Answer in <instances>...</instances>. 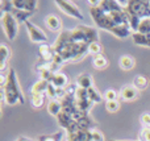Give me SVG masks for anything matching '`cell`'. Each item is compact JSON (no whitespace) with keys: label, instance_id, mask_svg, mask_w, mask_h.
Listing matches in <instances>:
<instances>
[{"label":"cell","instance_id":"1","mask_svg":"<svg viewBox=\"0 0 150 141\" xmlns=\"http://www.w3.org/2000/svg\"><path fill=\"white\" fill-rule=\"evenodd\" d=\"M88 46L87 44H79V42H66L55 40L54 52L63 60V62H76L82 60L86 54H88Z\"/></svg>","mask_w":150,"mask_h":141},{"label":"cell","instance_id":"2","mask_svg":"<svg viewBox=\"0 0 150 141\" xmlns=\"http://www.w3.org/2000/svg\"><path fill=\"white\" fill-rule=\"evenodd\" d=\"M57 40L66 42H79V44L91 45L92 42L99 41V33L95 28H91L87 25H78L74 29L62 30L59 36L57 37Z\"/></svg>","mask_w":150,"mask_h":141},{"label":"cell","instance_id":"3","mask_svg":"<svg viewBox=\"0 0 150 141\" xmlns=\"http://www.w3.org/2000/svg\"><path fill=\"white\" fill-rule=\"evenodd\" d=\"M4 94H5V104L8 106H16L18 103L24 104L25 103V96H24L21 87L18 84L17 74L13 67H9L7 74V83L4 86Z\"/></svg>","mask_w":150,"mask_h":141},{"label":"cell","instance_id":"4","mask_svg":"<svg viewBox=\"0 0 150 141\" xmlns=\"http://www.w3.org/2000/svg\"><path fill=\"white\" fill-rule=\"evenodd\" d=\"M127 15L141 18L150 17V0H129L125 7Z\"/></svg>","mask_w":150,"mask_h":141},{"label":"cell","instance_id":"5","mask_svg":"<svg viewBox=\"0 0 150 141\" xmlns=\"http://www.w3.org/2000/svg\"><path fill=\"white\" fill-rule=\"evenodd\" d=\"M1 25H3V30H4L7 38L9 41H13L18 32V23L16 21V18L11 13L1 15Z\"/></svg>","mask_w":150,"mask_h":141},{"label":"cell","instance_id":"6","mask_svg":"<svg viewBox=\"0 0 150 141\" xmlns=\"http://www.w3.org/2000/svg\"><path fill=\"white\" fill-rule=\"evenodd\" d=\"M55 4H57V7L59 8L65 15L76 18V20H80V21L84 20V16H83L82 11L79 9V7H78L75 3L70 1V0H57Z\"/></svg>","mask_w":150,"mask_h":141},{"label":"cell","instance_id":"7","mask_svg":"<svg viewBox=\"0 0 150 141\" xmlns=\"http://www.w3.org/2000/svg\"><path fill=\"white\" fill-rule=\"evenodd\" d=\"M25 28L28 30V34H29V38H30L32 42L34 44H47V36L41 28H38L37 25H34L33 23L30 21H26L25 24Z\"/></svg>","mask_w":150,"mask_h":141},{"label":"cell","instance_id":"8","mask_svg":"<svg viewBox=\"0 0 150 141\" xmlns=\"http://www.w3.org/2000/svg\"><path fill=\"white\" fill-rule=\"evenodd\" d=\"M138 96H140V91L133 84L122 86L121 90H120V98L125 102H133V100L138 99Z\"/></svg>","mask_w":150,"mask_h":141},{"label":"cell","instance_id":"9","mask_svg":"<svg viewBox=\"0 0 150 141\" xmlns=\"http://www.w3.org/2000/svg\"><path fill=\"white\" fill-rule=\"evenodd\" d=\"M12 4L16 9L26 11V12L34 13L38 7V1L37 0H12Z\"/></svg>","mask_w":150,"mask_h":141},{"label":"cell","instance_id":"10","mask_svg":"<svg viewBox=\"0 0 150 141\" xmlns=\"http://www.w3.org/2000/svg\"><path fill=\"white\" fill-rule=\"evenodd\" d=\"M61 103H62V112H66V113H69V115L74 116V113L78 111L75 95L67 94V95H66V98Z\"/></svg>","mask_w":150,"mask_h":141},{"label":"cell","instance_id":"11","mask_svg":"<svg viewBox=\"0 0 150 141\" xmlns=\"http://www.w3.org/2000/svg\"><path fill=\"white\" fill-rule=\"evenodd\" d=\"M38 54H40V57H41V60L44 61V62H50V61L54 58L55 52H54L53 45L41 44L38 46Z\"/></svg>","mask_w":150,"mask_h":141},{"label":"cell","instance_id":"12","mask_svg":"<svg viewBox=\"0 0 150 141\" xmlns=\"http://www.w3.org/2000/svg\"><path fill=\"white\" fill-rule=\"evenodd\" d=\"M45 25L52 32H59V33L62 32L61 30L62 29V21H61V18L57 15H53V13L47 15L45 17Z\"/></svg>","mask_w":150,"mask_h":141},{"label":"cell","instance_id":"13","mask_svg":"<svg viewBox=\"0 0 150 141\" xmlns=\"http://www.w3.org/2000/svg\"><path fill=\"white\" fill-rule=\"evenodd\" d=\"M75 123H76L78 131H93V129H96V121L93 120L90 115L79 119V120L75 121Z\"/></svg>","mask_w":150,"mask_h":141},{"label":"cell","instance_id":"14","mask_svg":"<svg viewBox=\"0 0 150 141\" xmlns=\"http://www.w3.org/2000/svg\"><path fill=\"white\" fill-rule=\"evenodd\" d=\"M57 121H58V124H59L61 128L66 132H67L69 129L75 124L74 118L71 115H69V113H66V112H61L59 115L57 116Z\"/></svg>","mask_w":150,"mask_h":141},{"label":"cell","instance_id":"15","mask_svg":"<svg viewBox=\"0 0 150 141\" xmlns=\"http://www.w3.org/2000/svg\"><path fill=\"white\" fill-rule=\"evenodd\" d=\"M67 141H92V131H75L67 133Z\"/></svg>","mask_w":150,"mask_h":141},{"label":"cell","instance_id":"16","mask_svg":"<svg viewBox=\"0 0 150 141\" xmlns=\"http://www.w3.org/2000/svg\"><path fill=\"white\" fill-rule=\"evenodd\" d=\"M76 86L80 87V89H91V87H93V79H92V75L88 73H83L80 74V75H78L76 78Z\"/></svg>","mask_w":150,"mask_h":141},{"label":"cell","instance_id":"17","mask_svg":"<svg viewBox=\"0 0 150 141\" xmlns=\"http://www.w3.org/2000/svg\"><path fill=\"white\" fill-rule=\"evenodd\" d=\"M52 83L54 84L57 89H66V87L69 86V78L67 75H66L65 73H62V71H58V73L54 74V77H53V81Z\"/></svg>","mask_w":150,"mask_h":141},{"label":"cell","instance_id":"18","mask_svg":"<svg viewBox=\"0 0 150 141\" xmlns=\"http://www.w3.org/2000/svg\"><path fill=\"white\" fill-rule=\"evenodd\" d=\"M119 65H120V67H121L122 70L129 71V70H132V69L134 67L136 60H134V57H133V55H130V54H124V55H121V57H120Z\"/></svg>","mask_w":150,"mask_h":141},{"label":"cell","instance_id":"19","mask_svg":"<svg viewBox=\"0 0 150 141\" xmlns=\"http://www.w3.org/2000/svg\"><path fill=\"white\" fill-rule=\"evenodd\" d=\"M11 58V50L8 49V46L5 44L0 45V70L4 71L7 69L8 60Z\"/></svg>","mask_w":150,"mask_h":141},{"label":"cell","instance_id":"20","mask_svg":"<svg viewBox=\"0 0 150 141\" xmlns=\"http://www.w3.org/2000/svg\"><path fill=\"white\" fill-rule=\"evenodd\" d=\"M11 15L16 18V21H17L18 24H25L26 21H29V17H32V16H33V13H32V12H26V11L16 9V8L13 7Z\"/></svg>","mask_w":150,"mask_h":141},{"label":"cell","instance_id":"21","mask_svg":"<svg viewBox=\"0 0 150 141\" xmlns=\"http://www.w3.org/2000/svg\"><path fill=\"white\" fill-rule=\"evenodd\" d=\"M49 86V82L44 81V79H38L37 82H34L33 86L30 89V95H37V94H45Z\"/></svg>","mask_w":150,"mask_h":141},{"label":"cell","instance_id":"22","mask_svg":"<svg viewBox=\"0 0 150 141\" xmlns=\"http://www.w3.org/2000/svg\"><path fill=\"white\" fill-rule=\"evenodd\" d=\"M92 65L95 69H98V70H104V69H107L109 66V61L108 58L105 57V54H99V55H95L92 60Z\"/></svg>","mask_w":150,"mask_h":141},{"label":"cell","instance_id":"23","mask_svg":"<svg viewBox=\"0 0 150 141\" xmlns=\"http://www.w3.org/2000/svg\"><path fill=\"white\" fill-rule=\"evenodd\" d=\"M132 40L136 45L150 47V37L146 36V34H142V33H140V32H134V33L132 34Z\"/></svg>","mask_w":150,"mask_h":141},{"label":"cell","instance_id":"24","mask_svg":"<svg viewBox=\"0 0 150 141\" xmlns=\"http://www.w3.org/2000/svg\"><path fill=\"white\" fill-rule=\"evenodd\" d=\"M65 133H66V131L61 129V131H57L50 135H41V136H38L37 141H63Z\"/></svg>","mask_w":150,"mask_h":141},{"label":"cell","instance_id":"25","mask_svg":"<svg viewBox=\"0 0 150 141\" xmlns=\"http://www.w3.org/2000/svg\"><path fill=\"white\" fill-rule=\"evenodd\" d=\"M47 112L52 116L57 118L61 112H62V103L57 99H52L49 103H47Z\"/></svg>","mask_w":150,"mask_h":141},{"label":"cell","instance_id":"26","mask_svg":"<svg viewBox=\"0 0 150 141\" xmlns=\"http://www.w3.org/2000/svg\"><path fill=\"white\" fill-rule=\"evenodd\" d=\"M132 84L138 91H144V90L148 89V86H149V79L146 78L145 75H136Z\"/></svg>","mask_w":150,"mask_h":141},{"label":"cell","instance_id":"27","mask_svg":"<svg viewBox=\"0 0 150 141\" xmlns=\"http://www.w3.org/2000/svg\"><path fill=\"white\" fill-rule=\"evenodd\" d=\"M87 91H88V98H90V100L93 103V104H99V103L103 102V98H101L100 92L95 89V86L88 89Z\"/></svg>","mask_w":150,"mask_h":141},{"label":"cell","instance_id":"28","mask_svg":"<svg viewBox=\"0 0 150 141\" xmlns=\"http://www.w3.org/2000/svg\"><path fill=\"white\" fill-rule=\"evenodd\" d=\"M30 104H32V107H33V108H36V110H38V108H41L42 106L45 104V95H44V94L32 95Z\"/></svg>","mask_w":150,"mask_h":141},{"label":"cell","instance_id":"29","mask_svg":"<svg viewBox=\"0 0 150 141\" xmlns=\"http://www.w3.org/2000/svg\"><path fill=\"white\" fill-rule=\"evenodd\" d=\"M101 52H103V46H101V44L99 41H95L92 42V44L88 46V54L90 55H99L101 54Z\"/></svg>","mask_w":150,"mask_h":141},{"label":"cell","instance_id":"30","mask_svg":"<svg viewBox=\"0 0 150 141\" xmlns=\"http://www.w3.org/2000/svg\"><path fill=\"white\" fill-rule=\"evenodd\" d=\"M120 92H117L113 89H108L104 92V98H105V102H113V100H119Z\"/></svg>","mask_w":150,"mask_h":141},{"label":"cell","instance_id":"31","mask_svg":"<svg viewBox=\"0 0 150 141\" xmlns=\"http://www.w3.org/2000/svg\"><path fill=\"white\" fill-rule=\"evenodd\" d=\"M121 104H120L119 100H113V102H105V110L111 113H115L120 110Z\"/></svg>","mask_w":150,"mask_h":141},{"label":"cell","instance_id":"32","mask_svg":"<svg viewBox=\"0 0 150 141\" xmlns=\"http://www.w3.org/2000/svg\"><path fill=\"white\" fill-rule=\"evenodd\" d=\"M0 9H1V15H5V13H11L13 9V4H12V0L8 1V0H3L0 3Z\"/></svg>","mask_w":150,"mask_h":141},{"label":"cell","instance_id":"33","mask_svg":"<svg viewBox=\"0 0 150 141\" xmlns=\"http://www.w3.org/2000/svg\"><path fill=\"white\" fill-rule=\"evenodd\" d=\"M138 141H150V128H144L140 132Z\"/></svg>","mask_w":150,"mask_h":141},{"label":"cell","instance_id":"34","mask_svg":"<svg viewBox=\"0 0 150 141\" xmlns=\"http://www.w3.org/2000/svg\"><path fill=\"white\" fill-rule=\"evenodd\" d=\"M55 94H57V87H55L53 83H49L47 90H46V95L50 98V99H55Z\"/></svg>","mask_w":150,"mask_h":141},{"label":"cell","instance_id":"35","mask_svg":"<svg viewBox=\"0 0 150 141\" xmlns=\"http://www.w3.org/2000/svg\"><path fill=\"white\" fill-rule=\"evenodd\" d=\"M92 141H105L103 132H100L99 129H93L92 131Z\"/></svg>","mask_w":150,"mask_h":141},{"label":"cell","instance_id":"36","mask_svg":"<svg viewBox=\"0 0 150 141\" xmlns=\"http://www.w3.org/2000/svg\"><path fill=\"white\" fill-rule=\"evenodd\" d=\"M141 123H142L144 128H150V113L145 112L141 116Z\"/></svg>","mask_w":150,"mask_h":141},{"label":"cell","instance_id":"37","mask_svg":"<svg viewBox=\"0 0 150 141\" xmlns=\"http://www.w3.org/2000/svg\"><path fill=\"white\" fill-rule=\"evenodd\" d=\"M15 141H32V140H29L28 137H24V136H21V137H17Z\"/></svg>","mask_w":150,"mask_h":141},{"label":"cell","instance_id":"38","mask_svg":"<svg viewBox=\"0 0 150 141\" xmlns=\"http://www.w3.org/2000/svg\"><path fill=\"white\" fill-rule=\"evenodd\" d=\"M109 141H121V140H109ZM138 141V140H137Z\"/></svg>","mask_w":150,"mask_h":141}]
</instances>
